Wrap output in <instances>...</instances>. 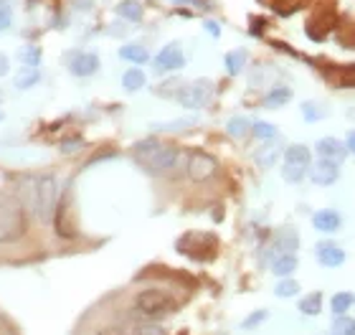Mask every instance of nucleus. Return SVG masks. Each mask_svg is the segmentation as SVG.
Returning <instances> with one entry per match:
<instances>
[{"label":"nucleus","mask_w":355,"mask_h":335,"mask_svg":"<svg viewBox=\"0 0 355 335\" xmlns=\"http://www.w3.org/2000/svg\"><path fill=\"white\" fill-rule=\"evenodd\" d=\"M132 157L150 173H173L180 157V150L171 142H163L157 137L140 140L132 148Z\"/></svg>","instance_id":"1"},{"label":"nucleus","mask_w":355,"mask_h":335,"mask_svg":"<svg viewBox=\"0 0 355 335\" xmlns=\"http://www.w3.org/2000/svg\"><path fill=\"white\" fill-rule=\"evenodd\" d=\"M28 231V209L18 196L0 191V244L21 241Z\"/></svg>","instance_id":"2"},{"label":"nucleus","mask_w":355,"mask_h":335,"mask_svg":"<svg viewBox=\"0 0 355 335\" xmlns=\"http://www.w3.org/2000/svg\"><path fill=\"white\" fill-rule=\"evenodd\" d=\"M135 310H137V315L148 318V320H157V318L173 313V310H175V302H173V298L165 290L148 287V290L137 292V298H135Z\"/></svg>","instance_id":"3"},{"label":"nucleus","mask_w":355,"mask_h":335,"mask_svg":"<svg viewBox=\"0 0 355 335\" xmlns=\"http://www.w3.org/2000/svg\"><path fill=\"white\" fill-rule=\"evenodd\" d=\"M56 206H59V186H56V178H53V175H41V178H38L36 216L44 223L53 221V216H56Z\"/></svg>","instance_id":"4"},{"label":"nucleus","mask_w":355,"mask_h":335,"mask_svg":"<svg viewBox=\"0 0 355 335\" xmlns=\"http://www.w3.org/2000/svg\"><path fill=\"white\" fill-rule=\"evenodd\" d=\"M211 94H214V84L208 82V79H198V82L193 84H185L175 97L185 110H203L211 102Z\"/></svg>","instance_id":"5"},{"label":"nucleus","mask_w":355,"mask_h":335,"mask_svg":"<svg viewBox=\"0 0 355 335\" xmlns=\"http://www.w3.org/2000/svg\"><path fill=\"white\" fill-rule=\"evenodd\" d=\"M218 171V163H216L214 155H208V153H193L188 157V165H185V173H188V178L193 183H206L208 178H214V173Z\"/></svg>","instance_id":"6"},{"label":"nucleus","mask_w":355,"mask_h":335,"mask_svg":"<svg viewBox=\"0 0 355 335\" xmlns=\"http://www.w3.org/2000/svg\"><path fill=\"white\" fill-rule=\"evenodd\" d=\"M310 178L315 186H333L335 180L340 178V163H335V160H325V157H320L318 163H315V168H312Z\"/></svg>","instance_id":"7"},{"label":"nucleus","mask_w":355,"mask_h":335,"mask_svg":"<svg viewBox=\"0 0 355 335\" xmlns=\"http://www.w3.org/2000/svg\"><path fill=\"white\" fill-rule=\"evenodd\" d=\"M185 67V53L178 44H168L163 51L155 56V69L157 71H178Z\"/></svg>","instance_id":"8"},{"label":"nucleus","mask_w":355,"mask_h":335,"mask_svg":"<svg viewBox=\"0 0 355 335\" xmlns=\"http://www.w3.org/2000/svg\"><path fill=\"white\" fill-rule=\"evenodd\" d=\"M99 335H168V333H165V328L155 325V323L132 320V323H125V325H119V328L102 330Z\"/></svg>","instance_id":"9"},{"label":"nucleus","mask_w":355,"mask_h":335,"mask_svg":"<svg viewBox=\"0 0 355 335\" xmlns=\"http://www.w3.org/2000/svg\"><path fill=\"white\" fill-rule=\"evenodd\" d=\"M318 261L327 269H338L345 264V252L333 241H320L318 244Z\"/></svg>","instance_id":"10"},{"label":"nucleus","mask_w":355,"mask_h":335,"mask_svg":"<svg viewBox=\"0 0 355 335\" xmlns=\"http://www.w3.org/2000/svg\"><path fill=\"white\" fill-rule=\"evenodd\" d=\"M348 145L338 137H322L318 142V155L325 157V160H335V163H343L345 157H348Z\"/></svg>","instance_id":"11"},{"label":"nucleus","mask_w":355,"mask_h":335,"mask_svg":"<svg viewBox=\"0 0 355 335\" xmlns=\"http://www.w3.org/2000/svg\"><path fill=\"white\" fill-rule=\"evenodd\" d=\"M99 69V56L96 53H76L71 64H69V71L74 76H92L96 74Z\"/></svg>","instance_id":"12"},{"label":"nucleus","mask_w":355,"mask_h":335,"mask_svg":"<svg viewBox=\"0 0 355 335\" xmlns=\"http://www.w3.org/2000/svg\"><path fill=\"white\" fill-rule=\"evenodd\" d=\"M340 214L333 209H322V211H315V216H312V226L322 234H335V231L340 229Z\"/></svg>","instance_id":"13"},{"label":"nucleus","mask_w":355,"mask_h":335,"mask_svg":"<svg viewBox=\"0 0 355 335\" xmlns=\"http://www.w3.org/2000/svg\"><path fill=\"white\" fill-rule=\"evenodd\" d=\"M274 246L279 249V254H295L300 246V234L295 229H279L274 237Z\"/></svg>","instance_id":"14"},{"label":"nucleus","mask_w":355,"mask_h":335,"mask_svg":"<svg viewBox=\"0 0 355 335\" xmlns=\"http://www.w3.org/2000/svg\"><path fill=\"white\" fill-rule=\"evenodd\" d=\"M297 267H300L297 254H277V257H274V261H272V272L277 277H289Z\"/></svg>","instance_id":"15"},{"label":"nucleus","mask_w":355,"mask_h":335,"mask_svg":"<svg viewBox=\"0 0 355 335\" xmlns=\"http://www.w3.org/2000/svg\"><path fill=\"white\" fill-rule=\"evenodd\" d=\"M284 163H295V165H304V168H310L312 163V153L307 145H289L284 150Z\"/></svg>","instance_id":"16"},{"label":"nucleus","mask_w":355,"mask_h":335,"mask_svg":"<svg viewBox=\"0 0 355 335\" xmlns=\"http://www.w3.org/2000/svg\"><path fill=\"white\" fill-rule=\"evenodd\" d=\"M119 56L125 61H130V64H145V61L150 59L148 49L142 44H125L122 49H119Z\"/></svg>","instance_id":"17"},{"label":"nucleus","mask_w":355,"mask_h":335,"mask_svg":"<svg viewBox=\"0 0 355 335\" xmlns=\"http://www.w3.org/2000/svg\"><path fill=\"white\" fill-rule=\"evenodd\" d=\"M117 15L132 23H140L145 10H142V3H137V0H122V3H117Z\"/></svg>","instance_id":"18"},{"label":"nucleus","mask_w":355,"mask_h":335,"mask_svg":"<svg viewBox=\"0 0 355 335\" xmlns=\"http://www.w3.org/2000/svg\"><path fill=\"white\" fill-rule=\"evenodd\" d=\"M292 99V92L287 89V87H274L269 94H266L264 99V107L266 110H279V107H284Z\"/></svg>","instance_id":"19"},{"label":"nucleus","mask_w":355,"mask_h":335,"mask_svg":"<svg viewBox=\"0 0 355 335\" xmlns=\"http://www.w3.org/2000/svg\"><path fill=\"white\" fill-rule=\"evenodd\" d=\"M246 51L244 49H236V51H229L226 53V71H229L231 76H236V74H241V69L246 67Z\"/></svg>","instance_id":"20"},{"label":"nucleus","mask_w":355,"mask_h":335,"mask_svg":"<svg viewBox=\"0 0 355 335\" xmlns=\"http://www.w3.org/2000/svg\"><path fill=\"white\" fill-rule=\"evenodd\" d=\"M322 310V295L320 292H310L300 300V313L302 315H320Z\"/></svg>","instance_id":"21"},{"label":"nucleus","mask_w":355,"mask_h":335,"mask_svg":"<svg viewBox=\"0 0 355 335\" xmlns=\"http://www.w3.org/2000/svg\"><path fill=\"white\" fill-rule=\"evenodd\" d=\"M122 87H125L127 92H137L145 87V74H142L140 69H127L125 76H122Z\"/></svg>","instance_id":"22"},{"label":"nucleus","mask_w":355,"mask_h":335,"mask_svg":"<svg viewBox=\"0 0 355 335\" xmlns=\"http://www.w3.org/2000/svg\"><path fill=\"white\" fill-rule=\"evenodd\" d=\"M297 292H300V282L297 280H292V277H282V282L274 287V295L282 300H287V298H295Z\"/></svg>","instance_id":"23"},{"label":"nucleus","mask_w":355,"mask_h":335,"mask_svg":"<svg viewBox=\"0 0 355 335\" xmlns=\"http://www.w3.org/2000/svg\"><path fill=\"white\" fill-rule=\"evenodd\" d=\"M353 302H355V298L350 295V292H338V295H333V315H345L353 307Z\"/></svg>","instance_id":"24"},{"label":"nucleus","mask_w":355,"mask_h":335,"mask_svg":"<svg viewBox=\"0 0 355 335\" xmlns=\"http://www.w3.org/2000/svg\"><path fill=\"white\" fill-rule=\"evenodd\" d=\"M304 175H307V168H304V165H295V163L282 165V178L287 180V183H300Z\"/></svg>","instance_id":"25"},{"label":"nucleus","mask_w":355,"mask_h":335,"mask_svg":"<svg viewBox=\"0 0 355 335\" xmlns=\"http://www.w3.org/2000/svg\"><path fill=\"white\" fill-rule=\"evenodd\" d=\"M304 6H307V0H274V10L279 15H295Z\"/></svg>","instance_id":"26"},{"label":"nucleus","mask_w":355,"mask_h":335,"mask_svg":"<svg viewBox=\"0 0 355 335\" xmlns=\"http://www.w3.org/2000/svg\"><path fill=\"white\" fill-rule=\"evenodd\" d=\"M302 114L307 122H315V119H325L327 117V107L320 105V102H304Z\"/></svg>","instance_id":"27"},{"label":"nucleus","mask_w":355,"mask_h":335,"mask_svg":"<svg viewBox=\"0 0 355 335\" xmlns=\"http://www.w3.org/2000/svg\"><path fill=\"white\" fill-rule=\"evenodd\" d=\"M333 335H355V320L353 318L338 315L335 323H333Z\"/></svg>","instance_id":"28"},{"label":"nucleus","mask_w":355,"mask_h":335,"mask_svg":"<svg viewBox=\"0 0 355 335\" xmlns=\"http://www.w3.org/2000/svg\"><path fill=\"white\" fill-rule=\"evenodd\" d=\"M279 155H282V150L277 148V145H266L259 155H257V160H259L261 168H272V165L277 163V157H279Z\"/></svg>","instance_id":"29"},{"label":"nucleus","mask_w":355,"mask_h":335,"mask_svg":"<svg viewBox=\"0 0 355 335\" xmlns=\"http://www.w3.org/2000/svg\"><path fill=\"white\" fill-rule=\"evenodd\" d=\"M229 132L234 135V137H244V135L252 132V122L244 117H231L229 119Z\"/></svg>","instance_id":"30"},{"label":"nucleus","mask_w":355,"mask_h":335,"mask_svg":"<svg viewBox=\"0 0 355 335\" xmlns=\"http://www.w3.org/2000/svg\"><path fill=\"white\" fill-rule=\"evenodd\" d=\"M38 79H41L38 69H28V71H21V74H18V79H15V87H18V89H28V87H33Z\"/></svg>","instance_id":"31"},{"label":"nucleus","mask_w":355,"mask_h":335,"mask_svg":"<svg viewBox=\"0 0 355 335\" xmlns=\"http://www.w3.org/2000/svg\"><path fill=\"white\" fill-rule=\"evenodd\" d=\"M252 135L254 137H259V140H272L274 135H277V127L269 125V122H254Z\"/></svg>","instance_id":"32"},{"label":"nucleus","mask_w":355,"mask_h":335,"mask_svg":"<svg viewBox=\"0 0 355 335\" xmlns=\"http://www.w3.org/2000/svg\"><path fill=\"white\" fill-rule=\"evenodd\" d=\"M266 318H269V313H266V310H257V313H252L249 318H246L241 328H244V330H252V328H257V325H261V323H264Z\"/></svg>","instance_id":"33"},{"label":"nucleus","mask_w":355,"mask_h":335,"mask_svg":"<svg viewBox=\"0 0 355 335\" xmlns=\"http://www.w3.org/2000/svg\"><path fill=\"white\" fill-rule=\"evenodd\" d=\"M340 79H343V84H345V87H355V64L340 69Z\"/></svg>","instance_id":"34"},{"label":"nucleus","mask_w":355,"mask_h":335,"mask_svg":"<svg viewBox=\"0 0 355 335\" xmlns=\"http://www.w3.org/2000/svg\"><path fill=\"white\" fill-rule=\"evenodd\" d=\"M38 56H41V53H38V49H28V51H23V61H26L28 67H36Z\"/></svg>","instance_id":"35"},{"label":"nucleus","mask_w":355,"mask_h":335,"mask_svg":"<svg viewBox=\"0 0 355 335\" xmlns=\"http://www.w3.org/2000/svg\"><path fill=\"white\" fill-rule=\"evenodd\" d=\"M8 26H10V10L3 8V10H0V31H6Z\"/></svg>","instance_id":"36"},{"label":"nucleus","mask_w":355,"mask_h":335,"mask_svg":"<svg viewBox=\"0 0 355 335\" xmlns=\"http://www.w3.org/2000/svg\"><path fill=\"white\" fill-rule=\"evenodd\" d=\"M345 145H348V150L355 155V130H350L348 137H345Z\"/></svg>","instance_id":"37"},{"label":"nucleus","mask_w":355,"mask_h":335,"mask_svg":"<svg viewBox=\"0 0 355 335\" xmlns=\"http://www.w3.org/2000/svg\"><path fill=\"white\" fill-rule=\"evenodd\" d=\"M206 31H211L214 36H218V33H221V28H218V26H216L214 21H206Z\"/></svg>","instance_id":"38"},{"label":"nucleus","mask_w":355,"mask_h":335,"mask_svg":"<svg viewBox=\"0 0 355 335\" xmlns=\"http://www.w3.org/2000/svg\"><path fill=\"white\" fill-rule=\"evenodd\" d=\"M6 71H8V59L0 53V76H6Z\"/></svg>","instance_id":"39"},{"label":"nucleus","mask_w":355,"mask_h":335,"mask_svg":"<svg viewBox=\"0 0 355 335\" xmlns=\"http://www.w3.org/2000/svg\"><path fill=\"white\" fill-rule=\"evenodd\" d=\"M353 298H355V295H353Z\"/></svg>","instance_id":"40"}]
</instances>
